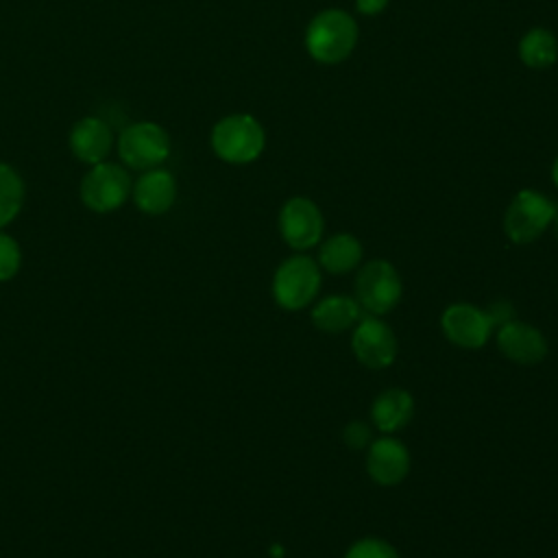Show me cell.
<instances>
[{"label":"cell","mask_w":558,"mask_h":558,"mask_svg":"<svg viewBox=\"0 0 558 558\" xmlns=\"http://www.w3.org/2000/svg\"><path fill=\"white\" fill-rule=\"evenodd\" d=\"M357 22L342 9H323L305 26V50L323 65H336L349 59L357 46Z\"/></svg>","instance_id":"obj_1"},{"label":"cell","mask_w":558,"mask_h":558,"mask_svg":"<svg viewBox=\"0 0 558 558\" xmlns=\"http://www.w3.org/2000/svg\"><path fill=\"white\" fill-rule=\"evenodd\" d=\"M266 146V133L257 118L251 113H231L216 122L211 129L214 153L233 166L255 161Z\"/></svg>","instance_id":"obj_2"},{"label":"cell","mask_w":558,"mask_h":558,"mask_svg":"<svg viewBox=\"0 0 558 558\" xmlns=\"http://www.w3.org/2000/svg\"><path fill=\"white\" fill-rule=\"evenodd\" d=\"M558 209L549 196L538 190H519L506 207L504 231L514 244L538 240L554 222Z\"/></svg>","instance_id":"obj_3"},{"label":"cell","mask_w":558,"mask_h":558,"mask_svg":"<svg viewBox=\"0 0 558 558\" xmlns=\"http://www.w3.org/2000/svg\"><path fill=\"white\" fill-rule=\"evenodd\" d=\"M320 288V266L307 255L286 257L272 275V299L281 310L307 307Z\"/></svg>","instance_id":"obj_4"},{"label":"cell","mask_w":558,"mask_h":558,"mask_svg":"<svg viewBox=\"0 0 558 558\" xmlns=\"http://www.w3.org/2000/svg\"><path fill=\"white\" fill-rule=\"evenodd\" d=\"M401 277L386 259L366 262L355 277V301L371 316H384L401 301Z\"/></svg>","instance_id":"obj_5"},{"label":"cell","mask_w":558,"mask_h":558,"mask_svg":"<svg viewBox=\"0 0 558 558\" xmlns=\"http://www.w3.org/2000/svg\"><path fill=\"white\" fill-rule=\"evenodd\" d=\"M120 159L135 170H153L170 155V137L155 122H135L118 137Z\"/></svg>","instance_id":"obj_6"},{"label":"cell","mask_w":558,"mask_h":558,"mask_svg":"<svg viewBox=\"0 0 558 558\" xmlns=\"http://www.w3.org/2000/svg\"><path fill=\"white\" fill-rule=\"evenodd\" d=\"M325 218L318 205L307 196H292L279 209L281 240L294 251H307L320 244Z\"/></svg>","instance_id":"obj_7"},{"label":"cell","mask_w":558,"mask_h":558,"mask_svg":"<svg viewBox=\"0 0 558 558\" xmlns=\"http://www.w3.org/2000/svg\"><path fill=\"white\" fill-rule=\"evenodd\" d=\"M131 194V179L118 163L100 161L81 181V201L98 214L118 209Z\"/></svg>","instance_id":"obj_8"},{"label":"cell","mask_w":558,"mask_h":558,"mask_svg":"<svg viewBox=\"0 0 558 558\" xmlns=\"http://www.w3.org/2000/svg\"><path fill=\"white\" fill-rule=\"evenodd\" d=\"M440 327L445 338L462 349L484 347L495 331L488 310H480L473 303H451L440 316Z\"/></svg>","instance_id":"obj_9"},{"label":"cell","mask_w":558,"mask_h":558,"mask_svg":"<svg viewBox=\"0 0 558 558\" xmlns=\"http://www.w3.org/2000/svg\"><path fill=\"white\" fill-rule=\"evenodd\" d=\"M351 351L360 364L366 368H386L397 357V338L395 331L379 320L377 316L360 318L353 325Z\"/></svg>","instance_id":"obj_10"},{"label":"cell","mask_w":558,"mask_h":558,"mask_svg":"<svg viewBox=\"0 0 558 558\" xmlns=\"http://www.w3.org/2000/svg\"><path fill=\"white\" fill-rule=\"evenodd\" d=\"M366 473L379 486H397L410 473V451L395 436L371 440L366 451Z\"/></svg>","instance_id":"obj_11"},{"label":"cell","mask_w":558,"mask_h":558,"mask_svg":"<svg viewBox=\"0 0 558 558\" xmlns=\"http://www.w3.org/2000/svg\"><path fill=\"white\" fill-rule=\"evenodd\" d=\"M497 347L510 362L523 366L538 364L547 355V340L541 329L517 318L497 327Z\"/></svg>","instance_id":"obj_12"},{"label":"cell","mask_w":558,"mask_h":558,"mask_svg":"<svg viewBox=\"0 0 558 558\" xmlns=\"http://www.w3.org/2000/svg\"><path fill=\"white\" fill-rule=\"evenodd\" d=\"M177 198V183L168 170L153 168L142 174L133 187L135 205L150 216L166 214Z\"/></svg>","instance_id":"obj_13"},{"label":"cell","mask_w":558,"mask_h":558,"mask_svg":"<svg viewBox=\"0 0 558 558\" xmlns=\"http://www.w3.org/2000/svg\"><path fill=\"white\" fill-rule=\"evenodd\" d=\"M412 414H414V399L403 388L381 390L371 405L373 425L381 434H395L403 429L412 421Z\"/></svg>","instance_id":"obj_14"},{"label":"cell","mask_w":558,"mask_h":558,"mask_svg":"<svg viewBox=\"0 0 558 558\" xmlns=\"http://www.w3.org/2000/svg\"><path fill=\"white\" fill-rule=\"evenodd\" d=\"M111 131L100 118H83L70 133L72 153L85 163H100L111 150Z\"/></svg>","instance_id":"obj_15"},{"label":"cell","mask_w":558,"mask_h":558,"mask_svg":"<svg viewBox=\"0 0 558 558\" xmlns=\"http://www.w3.org/2000/svg\"><path fill=\"white\" fill-rule=\"evenodd\" d=\"M360 320V303L347 294H329L312 307V323L325 333H340Z\"/></svg>","instance_id":"obj_16"},{"label":"cell","mask_w":558,"mask_h":558,"mask_svg":"<svg viewBox=\"0 0 558 558\" xmlns=\"http://www.w3.org/2000/svg\"><path fill=\"white\" fill-rule=\"evenodd\" d=\"M362 242L353 233H333L320 242L318 266L329 275H347L362 262Z\"/></svg>","instance_id":"obj_17"},{"label":"cell","mask_w":558,"mask_h":558,"mask_svg":"<svg viewBox=\"0 0 558 558\" xmlns=\"http://www.w3.org/2000/svg\"><path fill=\"white\" fill-rule=\"evenodd\" d=\"M517 52L525 68L547 70L558 61V39L549 28L534 26L521 35Z\"/></svg>","instance_id":"obj_18"},{"label":"cell","mask_w":558,"mask_h":558,"mask_svg":"<svg viewBox=\"0 0 558 558\" xmlns=\"http://www.w3.org/2000/svg\"><path fill=\"white\" fill-rule=\"evenodd\" d=\"M24 203V183L20 174L7 166L0 163V227L9 225L22 209Z\"/></svg>","instance_id":"obj_19"},{"label":"cell","mask_w":558,"mask_h":558,"mask_svg":"<svg viewBox=\"0 0 558 558\" xmlns=\"http://www.w3.org/2000/svg\"><path fill=\"white\" fill-rule=\"evenodd\" d=\"M344 558H399L397 549L384 541V538H375V536H366V538H360L355 541Z\"/></svg>","instance_id":"obj_20"},{"label":"cell","mask_w":558,"mask_h":558,"mask_svg":"<svg viewBox=\"0 0 558 558\" xmlns=\"http://www.w3.org/2000/svg\"><path fill=\"white\" fill-rule=\"evenodd\" d=\"M20 264H22V253L17 242L11 235L0 233V281L13 279L20 270Z\"/></svg>","instance_id":"obj_21"},{"label":"cell","mask_w":558,"mask_h":558,"mask_svg":"<svg viewBox=\"0 0 558 558\" xmlns=\"http://www.w3.org/2000/svg\"><path fill=\"white\" fill-rule=\"evenodd\" d=\"M342 440L347 442L349 449L360 451L371 445V427L364 421H351L342 429Z\"/></svg>","instance_id":"obj_22"},{"label":"cell","mask_w":558,"mask_h":558,"mask_svg":"<svg viewBox=\"0 0 558 558\" xmlns=\"http://www.w3.org/2000/svg\"><path fill=\"white\" fill-rule=\"evenodd\" d=\"M488 314H490V318H493V323H495V329L499 327V325H504V323H508V320H512L514 318V310H512V305L508 303V301H495L490 307H488Z\"/></svg>","instance_id":"obj_23"},{"label":"cell","mask_w":558,"mask_h":558,"mask_svg":"<svg viewBox=\"0 0 558 558\" xmlns=\"http://www.w3.org/2000/svg\"><path fill=\"white\" fill-rule=\"evenodd\" d=\"M388 2H390V0H355V9H357V13L371 17V15L384 13L386 7H388Z\"/></svg>","instance_id":"obj_24"},{"label":"cell","mask_w":558,"mask_h":558,"mask_svg":"<svg viewBox=\"0 0 558 558\" xmlns=\"http://www.w3.org/2000/svg\"><path fill=\"white\" fill-rule=\"evenodd\" d=\"M549 174H551L554 185L558 187V155H556V157H554V161H551V170H549Z\"/></svg>","instance_id":"obj_25"},{"label":"cell","mask_w":558,"mask_h":558,"mask_svg":"<svg viewBox=\"0 0 558 558\" xmlns=\"http://www.w3.org/2000/svg\"><path fill=\"white\" fill-rule=\"evenodd\" d=\"M554 229H556V238H558V214H556V218H554Z\"/></svg>","instance_id":"obj_26"}]
</instances>
